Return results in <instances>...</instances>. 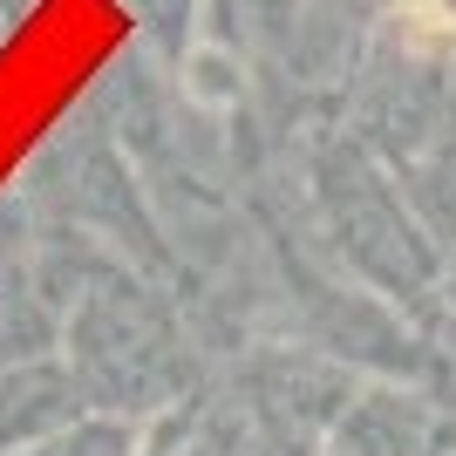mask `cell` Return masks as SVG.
I'll use <instances>...</instances> for the list:
<instances>
[{"mask_svg": "<svg viewBox=\"0 0 456 456\" xmlns=\"http://www.w3.org/2000/svg\"><path fill=\"white\" fill-rule=\"evenodd\" d=\"M402 14H409V28L429 41H456V0H402Z\"/></svg>", "mask_w": 456, "mask_h": 456, "instance_id": "6da1fadb", "label": "cell"}]
</instances>
